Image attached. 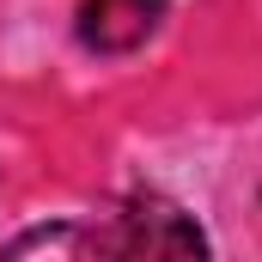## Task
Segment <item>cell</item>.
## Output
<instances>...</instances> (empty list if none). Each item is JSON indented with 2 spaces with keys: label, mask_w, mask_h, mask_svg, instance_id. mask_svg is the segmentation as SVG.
<instances>
[{
  "label": "cell",
  "mask_w": 262,
  "mask_h": 262,
  "mask_svg": "<svg viewBox=\"0 0 262 262\" xmlns=\"http://www.w3.org/2000/svg\"><path fill=\"white\" fill-rule=\"evenodd\" d=\"M116 262H213L201 226L165 195H134L122 213Z\"/></svg>",
  "instance_id": "6da1fadb"
},
{
  "label": "cell",
  "mask_w": 262,
  "mask_h": 262,
  "mask_svg": "<svg viewBox=\"0 0 262 262\" xmlns=\"http://www.w3.org/2000/svg\"><path fill=\"white\" fill-rule=\"evenodd\" d=\"M165 12H171V0H79L73 37L98 55H128L165 25Z\"/></svg>",
  "instance_id": "7a4b0ae2"
},
{
  "label": "cell",
  "mask_w": 262,
  "mask_h": 262,
  "mask_svg": "<svg viewBox=\"0 0 262 262\" xmlns=\"http://www.w3.org/2000/svg\"><path fill=\"white\" fill-rule=\"evenodd\" d=\"M0 262H116V238H104L85 220H49L18 232Z\"/></svg>",
  "instance_id": "3957f363"
}]
</instances>
